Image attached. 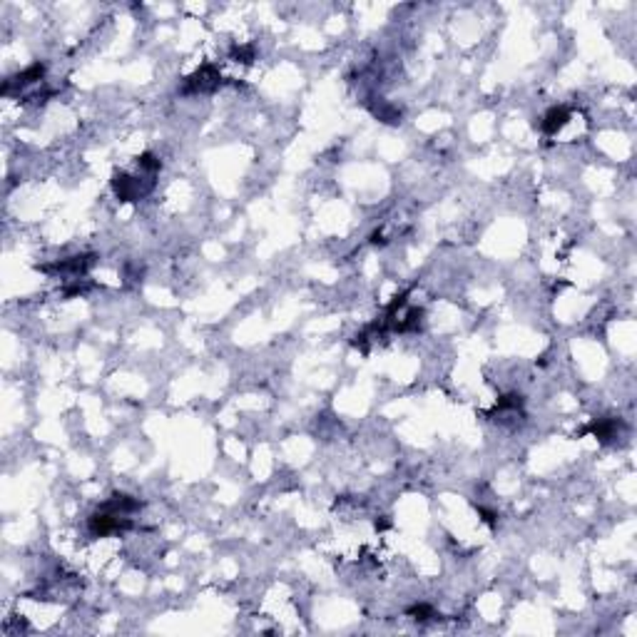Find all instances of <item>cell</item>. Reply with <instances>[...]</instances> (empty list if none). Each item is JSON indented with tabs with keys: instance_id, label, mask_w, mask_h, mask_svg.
<instances>
[{
	"instance_id": "6da1fadb",
	"label": "cell",
	"mask_w": 637,
	"mask_h": 637,
	"mask_svg": "<svg viewBox=\"0 0 637 637\" xmlns=\"http://www.w3.org/2000/svg\"><path fill=\"white\" fill-rule=\"evenodd\" d=\"M130 528H135L130 515L115 513V510L102 508V505L90 515V520H87V530H90L92 538H108V536H113V533H125V530H130Z\"/></svg>"
},
{
	"instance_id": "7a4b0ae2",
	"label": "cell",
	"mask_w": 637,
	"mask_h": 637,
	"mask_svg": "<svg viewBox=\"0 0 637 637\" xmlns=\"http://www.w3.org/2000/svg\"><path fill=\"white\" fill-rule=\"evenodd\" d=\"M220 85H222L220 70H217L215 65H202L197 72H192V75L184 80L182 92H184V95H197V92H212V90H217Z\"/></svg>"
},
{
	"instance_id": "3957f363",
	"label": "cell",
	"mask_w": 637,
	"mask_h": 637,
	"mask_svg": "<svg viewBox=\"0 0 637 637\" xmlns=\"http://www.w3.org/2000/svg\"><path fill=\"white\" fill-rule=\"evenodd\" d=\"M113 192L120 202H137L150 192V187H142V179L133 177L128 172H115L113 174Z\"/></svg>"
},
{
	"instance_id": "277c9868",
	"label": "cell",
	"mask_w": 637,
	"mask_h": 637,
	"mask_svg": "<svg viewBox=\"0 0 637 637\" xmlns=\"http://www.w3.org/2000/svg\"><path fill=\"white\" fill-rule=\"evenodd\" d=\"M92 264H95V254H77V257H67V259L55 261V264H43V266H38V269L45 271V274L80 276V274H85Z\"/></svg>"
},
{
	"instance_id": "5b68a950",
	"label": "cell",
	"mask_w": 637,
	"mask_h": 637,
	"mask_svg": "<svg viewBox=\"0 0 637 637\" xmlns=\"http://www.w3.org/2000/svg\"><path fill=\"white\" fill-rule=\"evenodd\" d=\"M43 77H45V65H43V62H33L30 67H26L23 72L8 77V80L3 82V95L8 97V95H13L16 90H23V87L35 85V82H40Z\"/></svg>"
},
{
	"instance_id": "8992f818",
	"label": "cell",
	"mask_w": 637,
	"mask_h": 637,
	"mask_svg": "<svg viewBox=\"0 0 637 637\" xmlns=\"http://www.w3.org/2000/svg\"><path fill=\"white\" fill-rule=\"evenodd\" d=\"M622 431V421L620 418H595L585 429V434H592L600 444H610L620 436Z\"/></svg>"
},
{
	"instance_id": "52a82bcc",
	"label": "cell",
	"mask_w": 637,
	"mask_h": 637,
	"mask_svg": "<svg viewBox=\"0 0 637 637\" xmlns=\"http://www.w3.org/2000/svg\"><path fill=\"white\" fill-rule=\"evenodd\" d=\"M102 508H110V510H115V513H123V515H133V513H140V510H142V500L133 498V495H128V493H113L105 503H102Z\"/></svg>"
},
{
	"instance_id": "ba28073f",
	"label": "cell",
	"mask_w": 637,
	"mask_h": 637,
	"mask_svg": "<svg viewBox=\"0 0 637 637\" xmlns=\"http://www.w3.org/2000/svg\"><path fill=\"white\" fill-rule=\"evenodd\" d=\"M568 120H570V110H568V108H563V105H560V108H551L546 115H543L541 130L546 135H558L568 125Z\"/></svg>"
},
{
	"instance_id": "9c48e42d",
	"label": "cell",
	"mask_w": 637,
	"mask_h": 637,
	"mask_svg": "<svg viewBox=\"0 0 637 637\" xmlns=\"http://www.w3.org/2000/svg\"><path fill=\"white\" fill-rule=\"evenodd\" d=\"M371 110H373V115H376V118L381 120V123H391V125L401 123V110L393 108V105H386V102H378V108H371Z\"/></svg>"
},
{
	"instance_id": "30bf717a",
	"label": "cell",
	"mask_w": 637,
	"mask_h": 637,
	"mask_svg": "<svg viewBox=\"0 0 637 637\" xmlns=\"http://www.w3.org/2000/svg\"><path fill=\"white\" fill-rule=\"evenodd\" d=\"M523 406V396H518V393H505V396L498 398V403H495V411H518V408Z\"/></svg>"
},
{
	"instance_id": "8fae6325",
	"label": "cell",
	"mask_w": 637,
	"mask_h": 637,
	"mask_svg": "<svg viewBox=\"0 0 637 637\" xmlns=\"http://www.w3.org/2000/svg\"><path fill=\"white\" fill-rule=\"evenodd\" d=\"M137 164H140V169H145V172H150V174H154V172H159V169H162V162H159V157H157V154H152V152H142V154H140Z\"/></svg>"
},
{
	"instance_id": "7c38bea8",
	"label": "cell",
	"mask_w": 637,
	"mask_h": 637,
	"mask_svg": "<svg viewBox=\"0 0 637 637\" xmlns=\"http://www.w3.org/2000/svg\"><path fill=\"white\" fill-rule=\"evenodd\" d=\"M408 615H411L413 620H418V622H426V620H431V617H436V612H434V607H431V605L421 602V605L408 607Z\"/></svg>"
},
{
	"instance_id": "4fadbf2b",
	"label": "cell",
	"mask_w": 637,
	"mask_h": 637,
	"mask_svg": "<svg viewBox=\"0 0 637 637\" xmlns=\"http://www.w3.org/2000/svg\"><path fill=\"white\" fill-rule=\"evenodd\" d=\"M232 57H237V62H247L249 65L252 60H254V47L252 45H235L232 47Z\"/></svg>"
},
{
	"instance_id": "5bb4252c",
	"label": "cell",
	"mask_w": 637,
	"mask_h": 637,
	"mask_svg": "<svg viewBox=\"0 0 637 637\" xmlns=\"http://www.w3.org/2000/svg\"><path fill=\"white\" fill-rule=\"evenodd\" d=\"M478 513L483 515V523L495 525V518H498V515H495L493 510H488V508H483V505H478Z\"/></svg>"
},
{
	"instance_id": "9a60e30c",
	"label": "cell",
	"mask_w": 637,
	"mask_h": 637,
	"mask_svg": "<svg viewBox=\"0 0 637 637\" xmlns=\"http://www.w3.org/2000/svg\"><path fill=\"white\" fill-rule=\"evenodd\" d=\"M386 528H391V520H386V518L378 520L376 518V530H386Z\"/></svg>"
}]
</instances>
